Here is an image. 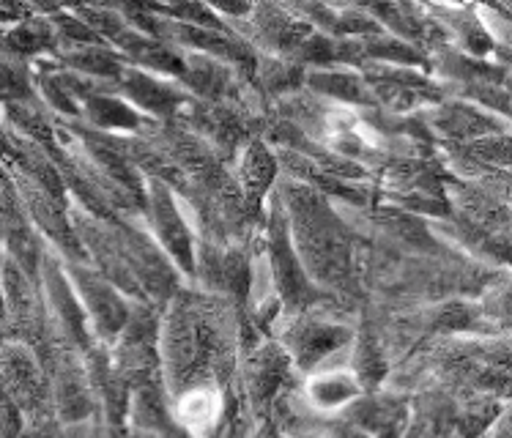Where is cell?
Masks as SVG:
<instances>
[{"mask_svg": "<svg viewBox=\"0 0 512 438\" xmlns=\"http://www.w3.org/2000/svg\"><path fill=\"white\" fill-rule=\"evenodd\" d=\"M488 310H491L496 318H512V288H504V291L493 293L488 299Z\"/></svg>", "mask_w": 512, "mask_h": 438, "instance_id": "3957f363", "label": "cell"}, {"mask_svg": "<svg viewBox=\"0 0 512 438\" xmlns=\"http://www.w3.org/2000/svg\"><path fill=\"white\" fill-rule=\"evenodd\" d=\"M359 386L351 376H343V373H329V376L313 378L310 384V397H313L318 406L335 408L343 406L348 400H354Z\"/></svg>", "mask_w": 512, "mask_h": 438, "instance_id": "6da1fadb", "label": "cell"}, {"mask_svg": "<svg viewBox=\"0 0 512 438\" xmlns=\"http://www.w3.org/2000/svg\"><path fill=\"white\" fill-rule=\"evenodd\" d=\"M181 419H184V425L189 430H206L214 425V417H217V397L206 392V389H200V392H192L181 400Z\"/></svg>", "mask_w": 512, "mask_h": 438, "instance_id": "7a4b0ae2", "label": "cell"}]
</instances>
